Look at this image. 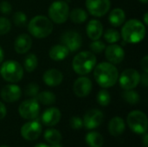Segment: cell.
I'll list each match as a JSON object with an SVG mask.
<instances>
[{"label": "cell", "instance_id": "cell-1", "mask_svg": "<svg viewBox=\"0 0 148 147\" xmlns=\"http://www.w3.org/2000/svg\"><path fill=\"white\" fill-rule=\"evenodd\" d=\"M94 77L100 87L109 88L116 84L119 78V71L114 64L108 62H102L95 65Z\"/></svg>", "mask_w": 148, "mask_h": 147}, {"label": "cell", "instance_id": "cell-2", "mask_svg": "<svg viewBox=\"0 0 148 147\" xmlns=\"http://www.w3.org/2000/svg\"><path fill=\"white\" fill-rule=\"evenodd\" d=\"M147 29L145 24L138 19H129L121 29V36L127 43H139L146 36Z\"/></svg>", "mask_w": 148, "mask_h": 147}, {"label": "cell", "instance_id": "cell-3", "mask_svg": "<svg viewBox=\"0 0 148 147\" xmlns=\"http://www.w3.org/2000/svg\"><path fill=\"white\" fill-rule=\"evenodd\" d=\"M28 31L36 38L42 39L48 37L53 31L51 20L42 15L34 16L28 23Z\"/></svg>", "mask_w": 148, "mask_h": 147}, {"label": "cell", "instance_id": "cell-4", "mask_svg": "<svg viewBox=\"0 0 148 147\" xmlns=\"http://www.w3.org/2000/svg\"><path fill=\"white\" fill-rule=\"evenodd\" d=\"M96 56L91 51L79 52L73 59L72 68L74 71L80 75L89 74L96 65Z\"/></svg>", "mask_w": 148, "mask_h": 147}, {"label": "cell", "instance_id": "cell-5", "mask_svg": "<svg viewBox=\"0 0 148 147\" xmlns=\"http://www.w3.org/2000/svg\"><path fill=\"white\" fill-rule=\"evenodd\" d=\"M0 75L4 81L10 83H16L23 76V68L18 62L13 60L6 61L0 67Z\"/></svg>", "mask_w": 148, "mask_h": 147}, {"label": "cell", "instance_id": "cell-6", "mask_svg": "<svg viewBox=\"0 0 148 147\" xmlns=\"http://www.w3.org/2000/svg\"><path fill=\"white\" fill-rule=\"evenodd\" d=\"M49 19L58 24L64 23L69 15V7L65 1H56L52 3L48 10Z\"/></svg>", "mask_w": 148, "mask_h": 147}, {"label": "cell", "instance_id": "cell-7", "mask_svg": "<svg viewBox=\"0 0 148 147\" xmlns=\"http://www.w3.org/2000/svg\"><path fill=\"white\" fill-rule=\"evenodd\" d=\"M127 122L129 128L134 133L144 134L147 131V117L140 110L130 112L127 117Z\"/></svg>", "mask_w": 148, "mask_h": 147}, {"label": "cell", "instance_id": "cell-8", "mask_svg": "<svg viewBox=\"0 0 148 147\" xmlns=\"http://www.w3.org/2000/svg\"><path fill=\"white\" fill-rule=\"evenodd\" d=\"M118 81L124 90L134 89L140 82V74L136 69L127 68L121 74Z\"/></svg>", "mask_w": 148, "mask_h": 147}, {"label": "cell", "instance_id": "cell-9", "mask_svg": "<svg viewBox=\"0 0 148 147\" xmlns=\"http://www.w3.org/2000/svg\"><path fill=\"white\" fill-rule=\"evenodd\" d=\"M40 111V105L39 102L36 101V99H29L23 101L19 107H18V112L19 114L22 118L25 120H35Z\"/></svg>", "mask_w": 148, "mask_h": 147}, {"label": "cell", "instance_id": "cell-10", "mask_svg": "<svg viewBox=\"0 0 148 147\" xmlns=\"http://www.w3.org/2000/svg\"><path fill=\"white\" fill-rule=\"evenodd\" d=\"M86 8L90 15L101 17L105 16L110 10V0H86Z\"/></svg>", "mask_w": 148, "mask_h": 147}, {"label": "cell", "instance_id": "cell-11", "mask_svg": "<svg viewBox=\"0 0 148 147\" xmlns=\"http://www.w3.org/2000/svg\"><path fill=\"white\" fill-rule=\"evenodd\" d=\"M61 42L69 52H75L82 47V37L80 33L75 30H69L62 35Z\"/></svg>", "mask_w": 148, "mask_h": 147}, {"label": "cell", "instance_id": "cell-12", "mask_svg": "<svg viewBox=\"0 0 148 147\" xmlns=\"http://www.w3.org/2000/svg\"><path fill=\"white\" fill-rule=\"evenodd\" d=\"M104 120L103 113L99 109L88 110L83 117V126L87 129H95L100 126Z\"/></svg>", "mask_w": 148, "mask_h": 147}, {"label": "cell", "instance_id": "cell-13", "mask_svg": "<svg viewBox=\"0 0 148 147\" xmlns=\"http://www.w3.org/2000/svg\"><path fill=\"white\" fill-rule=\"evenodd\" d=\"M42 133V126L36 120L25 123L21 127V135L26 140L33 141L38 139Z\"/></svg>", "mask_w": 148, "mask_h": 147}, {"label": "cell", "instance_id": "cell-14", "mask_svg": "<svg viewBox=\"0 0 148 147\" xmlns=\"http://www.w3.org/2000/svg\"><path fill=\"white\" fill-rule=\"evenodd\" d=\"M105 57L108 62L117 65L120 64L125 58V51L121 45L116 43L110 44L105 49Z\"/></svg>", "mask_w": 148, "mask_h": 147}, {"label": "cell", "instance_id": "cell-15", "mask_svg": "<svg viewBox=\"0 0 148 147\" xmlns=\"http://www.w3.org/2000/svg\"><path fill=\"white\" fill-rule=\"evenodd\" d=\"M92 88H93V84L91 80L85 76L77 78L73 85V90L75 94L80 98L88 96L91 93Z\"/></svg>", "mask_w": 148, "mask_h": 147}, {"label": "cell", "instance_id": "cell-16", "mask_svg": "<svg viewBox=\"0 0 148 147\" xmlns=\"http://www.w3.org/2000/svg\"><path fill=\"white\" fill-rule=\"evenodd\" d=\"M0 96L3 101L5 102L12 103L17 101L22 96V90L19 86L15 84H8L5 85L1 92Z\"/></svg>", "mask_w": 148, "mask_h": 147}, {"label": "cell", "instance_id": "cell-17", "mask_svg": "<svg viewBox=\"0 0 148 147\" xmlns=\"http://www.w3.org/2000/svg\"><path fill=\"white\" fill-rule=\"evenodd\" d=\"M63 80L62 73L56 68H49L46 70L42 75V81L49 87L59 86Z\"/></svg>", "mask_w": 148, "mask_h": 147}, {"label": "cell", "instance_id": "cell-18", "mask_svg": "<svg viewBox=\"0 0 148 147\" xmlns=\"http://www.w3.org/2000/svg\"><path fill=\"white\" fill-rule=\"evenodd\" d=\"M32 46V39L29 35L23 33L20 34L15 40L14 49L18 54L27 53Z\"/></svg>", "mask_w": 148, "mask_h": 147}, {"label": "cell", "instance_id": "cell-19", "mask_svg": "<svg viewBox=\"0 0 148 147\" xmlns=\"http://www.w3.org/2000/svg\"><path fill=\"white\" fill-rule=\"evenodd\" d=\"M86 32L88 38L92 41L99 40L103 34V25L99 20L92 19L87 24Z\"/></svg>", "mask_w": 148, "mask_h": 147}, {"label": "cell", "instance_id": "cell-20", "mask_svg": "<svg viewBox=\"0 0 148 147\" xmlns=\"http://www.w3.org/2000/svg\"><path fill=\"white\" fill-rule=\"evenodd\" d=\"M61 112L56 107H50L46 109L42 115V121L45 126H56L61 120Z\"/></svg>", "mask_w": 148, "mask_h": 147}, {"label": "cell", "instance_id": "cell-21", "mask_svg": "<svg viewBox=\"0 0 148 147\" xmlns=\"http://www.w3.org/2000/svg\"><path fill=\"white\" fill-rule=\"evenodd\" d=\"M126 128L125 121L121 117H114L113 118L108 124V130L111 135L117 137L123 133Z\"/></svg>", "mask_w": 148, "mask_h": 147}, {"label": "cell", "instance_id": "cell-22", "mask_svg": "<svg viewBox=\"0 0 148 147\" xmlns=\"http://www.w3.org/2000/svg\"><path fill=\"white\" fill-rule=\"evenodd\" d=\"M69 54V50L63 44H56L53 46L49 51V57L56 62L64 60L65 58L68 57Z\"/></svg>", "mask_w": 148, "mask_h": 147}, {"label": "cell", "instance_id": "cell-23", "mask_svg": "<svg viewBox=\"0 0 148 147\" xmlns=\"http://www.w3.org/2000/svg\"><path fill=\"white\" fill-rule=\"evenodd\" d=\"M108 21L114 27H120L126 21L125 11L121 8L114 9L108 16Z\"/></svg>", "mask_w": 148, "mask_h": 147}, {"label": "cell", "instance_id": "cell-24", "mask_svg": "<svg viewBox=\"0 0 148 147\" xmlns=\"http://www.w3.org/2000/svg\"><path fill=\"white\" fill-rule=\"evenodd\" d=\"M69 17L74 23H83L88 19V13L82 8H75L69 11Z\"/></svg>", "mask_w": 148, "mask_h": 147}, {"label": "cell", "instance_id": "cell-25", "mask_svg": "<svg viewBox=\"0 0 148 147\" xmlns=\"http://www.w3.org/2000/svg\"><path fill=\"white\" fill-rule=\"evenodd\" d=\"M85 140L90 147H101L104 143L102 135L97 132H90L86 135Z\"/></svg>", "mask_w": 148, "mask_h": 147}, {"label": "cell", "instance_id": "cell-26", "mask_svg": "<svg viewBox=\"0 0 148 147\" xmlns=\"http://www.w3.org/2000/svg\"><path fill=\"white\" fill-rule=\"evenodd\" d=\"M44 139L50 145H56L60 144L62 140V134L56 129H48L44 133Z\"/></svg>", "mask_w": 148, "mask_h": 147}, {"label": "cell", "instance_id": "cell-27", "mask_svg": "<svg viewBox=\"0 0 148 147\" xmlns=\"http://www.w3.org/2000/svg\"><path fill=\"white\" fill-rule=\"evenodd\" d=\"M36 101L40 103H42V105L45 106H49L51 104H54L56 102V95L49 92V91H42L37 94L36 95Z\"/></svg>", "mask_w": 148, "mask_h": 147}, {"label": "cell", "instance_id": "cell-28", "mask_svg": "<svg viewBox=\"0 0 148 147\" xmlns=\"http://www.w3.org/2000/svg\"><path fill=\"white\" fill-rule=\"evenodd\" d=\"M37 65H38V59L35 54L30 53L25 56L23 61V67L27 72L29 73L33 72L36 68Z\"/></svg>", "mask_w": 148, "mask_h": 147}, {"label": "cell", "instance_id": "cell-29", "mask_svg": "<svg viewBox=\"0 0 148 147\" xmlns=\"http://www.w3.org/2000/svg\"><path fill=\"white\" fill-rule=\"evenodd\" d=\"M104 36V39L107 41V42H108L109 44H113V43H116L120 41L121 39V34L119 33V31H117L114 29H107L104 34H102Z\"/></svg>", "mask_w": 148, "mask_h": 147}, {"label": "cell", "instance_id": "cell-30", "mask_svg": "<svg viewBox=\"0 0 148 147\" xmlns=\"http://www.w3.org/2000/svg\"><path fill=\"white\" fill-rule=\"evenodd\" d=\"M122 97L127 103H129L131 105H135V104L139 103L140 99L139 94L137 92H135L134 89L125 90L122 94Z\"/></svg>", "mask_w": 148, "mask_h": 147}, {"label": "cell", "instance_id": "cell-31", "mask_svg": "<svg viewBox=\"0 0 148 147\" xmlns=\"http://www.w3.org/2000/svg\"><path fill=\"white\" fill-rule=\"evenodd\" d=\"M96 100H97L98 104H100L102 107H107L109 105V103L111 101V96H110V94L108 93V91L102 89L98 92Z\"/></svg>", "mask_w": 148, "mask_h": 147}, {"label": "cell", "instance_id": "cell-32", "mask_svg": "<svg viewBox=\"0 0 148 147\" xmlns=\"http://www.w3.org/2000/svg\"><path fill=\"white\" fill-rule=\"evenodd\" d=\"M15 25L18 27H23L27 23V16L23 11H16L12 16Z\"/></svg>", "mask_w": 148, "mask_h": 147}, {"label": "cell", "instance_id": "cell-33", "mask_svg": "<svg viewBox=\"0 0 148 147\" xmlns=\"http://www.w3.org/2000/svg\"><path fill=\"white\" fill-rule=\"evenodd\" d=\"M89 49H91L92 53H95V54H100L101 52H103L106 49V44L99 40H95L93 41L90 44H89Z\"/></svg>", "mask_w": 148, "mask_h": 147}, {"label": "cell", "instance_id": "cell-34", "mask_svg": "<svg viewBox=\"0 0 148 147\" xmlns=\"http://www.w3.org/2000/svg\"><path fill=\"white\" fill-rule=\"evenodd\" d=\"M11 29V23L6 17H0V36L6 35Z\"/></svg>", "mask_w": 148, "mask_h": 147}, {"label": "cell", "instance_id": "cell-35", "mask_svg": "<svg viewBox=\"0 0 148 147\" xmlns=\"http://www.w3.org/2000/svg\"><path fill=\"white\" fill-rule=\"evenodd\" d=\"M38 93H39V86L34 82L28 84L27 87L25 88V94L27 96L36 98Z\"/></svg>", "mask_w": 148, "mask_h": 147}, {"label": "cell", "instance_id": "cell-36", "mask_svg": "<svg viewBox=\"0 0 148 147\" xmlns=\"http://www.w3.org/2000/svg\"><path fill=\"white\" fill-rule=\"evenodd\" d=\"M70 126L75 130L81 129L83 126V121L80 117H72L70 119Z\"/></svg>", "mask_w": 148, "mask_h": 147}, {"label": "cell", "instance_id": "cell-37", "mask_svg": "<svg viewBox=\"0 0 148 147\" xmlns=\"http://www.w3.org/2000/svg\"><path fill=\"white\" fill-rule=\"evenodd\" d=\"M12 10L11 4L7 1H2L0 3V12L3 14H10Z\"/></svg>", "mask_w": 148, "mask_h": 147}, {"label": "cell", "instance_id": "cell-38", "mask_svg": "<svg viewBox=\"0 0 148 147\" xmlns=\"http://www.w3.org/2000/svg\"><path fill=\"white\" fill-rule=\"evenodd\" d=\"M140 68L144 73H148V56L145 55L140 61Z\"/></svg>", "mask_w": 148, "mask_h": 147}, {"label": "cell", "instance_id": "cell-39", "mask_svg": "<svg viewBox=\"0 0 148 147\" xmlns=\"http://www.w3.org/2000/svg\"><path fill=\"white\" fill-rule=\"evenodd\" d=\"M6 113H7L6 107H5L4 104L2 101H0V120H3L5 117Z\"/></svg>", "mask_w": 148, "mask_h": 147}, {"label": "cell", "instance_id": "cell-40", "mask_svg": "<svg viewBox=\"0 0 148 147\" xmlns=\"http://www.w3.org/2000/svg\"><path fill=\"white\" fill-rule=\"evenodd\" d=\"M140 81L142 85L147 88L148 86V73H144L143 75H140Z\"/></svg>", "mask_w": 148, "mask_h": 147}, {"label": "cell", "instance_id": "cell-41", "mask_svg": "<svg viewBox=\"0 0 148 147\" xmlns=\"http://www.w3.org/2000/svg\"><path fill=\"white\" fill-rule=\"evenodd\" d=\"M148 135L147 133H144V137H143V145L144 147H148Z\"/></svg>", "mask_w": 148, "mask_h": 147}, {"label": "cell", "instance_id": "cell-42", "mask_svg": "<svg viewBox=\"0 0 148 147\" xmlns=\"http://www.w3.org/2000/svg\"><path fill=\"white\" fill-rule=\"evenodd\" d=\"M3 58H4V52H3V49H2V47L0 46V63L3 62Z\"/></svg>", "mask_w": 148, "mask_h": 147}, {"label": "cell", "instance_id": "cell-43", "mask_svg": "<svg viewBox=\"0 0 148 147\" xmlns=\"http://www.w3.org/2000/svg\"><path fill=\"white\" fill-rule=\"evenodd\" d=\"M147 16H148V13L147 12H146V13H145V15H144V23H145V24H148Z\"/></svg>", "mask_w": 148, "mask_h": 147}, {"label": "cell", "instance_id": "cell-44", "mask_svg": "<svg viewBox=\"0 0 148 147\" xmlns=\"http://www.w3.org/2000/svg\"><path fill=\"white\" fill-rule=\"evenodd\" d=\"M35 147H52V146H47V145H44V144H39V145L36 146Z\"/></svg>", "mask_w": 148, "mask_h": 147}, {"label": "cell", "instance_id": "cell-45", "mask_svg": "<svg viewBox=\"0 0 148 147\" xmlns=\"http://www.w3.org/2000/svg\"><path fill=\"white\" fill-rule=\"evenodd\" d=\"M140 2H141V3H148V0H139Z\"/></svg>", "mask_w": 148, "mask_h": 147}, {"label": "cell", "instance_id": "cell-46", "mask_svg": "<svg viewBox=\"0 0 148 147\" xmlns=\"http://www.w3.org/2000/svg\"><path fill=\"white\" fill-rule=\"evenodd\" d=\"M0 147H9V146H0Z\"/></svg>", "mask_w": 148, "mask_h": 147}]
</instances>
